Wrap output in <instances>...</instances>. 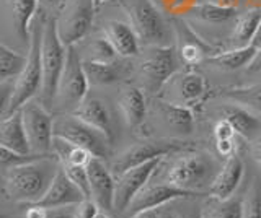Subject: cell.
<instances>
[{"label":"cell","mask_w":261,"mask_h":218,"mask_svg":"<svg viewBox=\"0 0 261 218\" xmlns=\"http://www.w3.org/2000/svg\"><path fill=\"white\" fill-rule=\"evenodd\" d=\"M136 75L139 88L149 95L160 93L170 77L178 70V55L175 46H144L136 57Z\"/></svg>","instance_id":"obj_5"},{"label":"cell","mask_w":261,"mask_h":218,"mask_svg":"<svg viewBox=\"0 0 261 218\" xmlns=\"http://www.w3.org/2000/svg\"><path fill=\"white\" fill-rule=\"evenodd\" d=\"M101 33L122 59H134L141 52L142 46L139 43L136 31L126 18L106 20L101 26Z\"/></svg>","instance_id":"obj_19"},{"label":"cell","mask_w":261,"mask_h":218,"mask_svg":"<svg viewBox=\"0 0 261 218\" xmlns=\"http://www.w3.org/2000/svg\"><path fill=\"white\" fill-rule=\"evenodd\" d=\"M88 173V188L90 199L100 207L103 212H114V188L116 177L113 176L110 166L105 160L92 158L87 166Z\"/></svg>","instance_id":"obj_18"},{"label":"cell","mask_w":261,"mask_h":218,"mask_svg":"<svg viewBox=\"0 0 261 218\" xmlns=\"http://www.w3.org/2000/svg\"><path fill=\"white\" fill-rule=\"evenodd\" d=\"M225 96L233 103H239L242 106L251 109L253 112H256L258 116H261V85L235 88V90H230Z\"/></svg>","instance_id":"obj_35"},{"label":"cell","mask_w":261,"mask_h":218,"mask_svg":"<svg viewBox=\"0 0 261 218\" xmlns=\"http://www.w3.org/2000/svg\"><path fill=\"white\" fill-rule=\"evenodd\" d=\"M211 4H217L222 7H230V9H242L243 0H211Z\"/></svg>","instance_id":"obj_47"},{"label":"cell","mask_w":261,"mask_h":218,"mask_svg":"<svg viewBox=\"0 0 261 218\" xmlns=\"http://www.w3.org/2000/svg\"><path fill=\"white\" fill-rule=\"evenodd\" d=\"M248 70H250V72H259V70H261V46H259V47H256L255 59L251 60Z\"/></svg>","instance_id":"obj_48"},{"label":"cell","mask_w":261,"mask_h":218,"mask_svg":"<svg viewBox=\"0 0 261 218\" xmlns=\"http://www.w3.org/2000/svg\"><path fill=\"white\" fill-rule=\"evenodd\" d=\"M61 168L70 177V181L77 185V188L85 194L87 197H90V188H88V173L87 168L84 166H62Z\"/></svg>","instance_id":"obj_37"},{"label":"cell","mask_w":261,"mask_h":218,"mask_svg":"<svg viewBox=\"0 0 261 218\" xmlns=\"http://www.w3.org/2000/svg\"><path fill=\"white\" fill-rule=\"evenodd\" d=\"M106 2H110V0H93V4L96 5V9H100V7Z\"/></svg>","instance_id":"obj_51"},{"label":"cell","mask_w":261,"mask_h":218,"mask_svg":"<svg viewBox=\"0 0 261 218\" xmlns=\"http://www.w3.org/2000/svg\"><path fill=\"white\" fill-rule=\"evenodd\" d=\"M212 134H214L216 142L219 140H230V139H237V132L232 127V124L225 119H217L214 129H212Z\"/></svg>","instance_id":"obj_40"},{"label":"cell","mask_w":261,"mask_h":218,"mask_svg":"<svg viewBox=\"0 0 261 218\" xmlns=\"http://www.w3.org/2000/svg\"><path fill=\"white\" fill-rule=\"evenodd\" d=\"M243 161L239 153L225 158L224 165L220 166L217 176L209 188V196L216 199H228L235 196L237 189L243 179Z\"/></svg>","instance_id":"obj_23"},{"label":"cell","mask_w":261,"mask_h":218,"mask_svg":"<svg viewBox=\"0 0 261 218\" xmlns=\"http://www.w3.org/2000/svg\"><path fill=\"white\" fill-rule=\"evenodd\" d=\"M61 168L54 155L33 157L10 166L5 173L7 196L20 204H38Z\"/></svg>","instance_id":"obj_2"},{"label":"cell","mask_w":261,"mask_h":218,"mask_svg":"<svg viewBox=\"0 0 261 218\" xmlns=\"http://www.w3.org/2000/svg\"><path fill=\"white\" fill-rule=\"evenodd\" d=\"M145 122L153 127L159 139L183 140L194 132L193 109L178 106L163 98H155L149 103L144 124Z\"/></svg>","instance_id":"obj_9"},{"label":"cell","mask_w":261,"mask_h":218,"mask_svg":"<svg viewBox=\"0 0 261 218\" xmlns=\"http://www.w3.org/2000/svg\"><path fill=\"white\" fill-rule=\"evenodd\" d=\"M98 212H100V207H98L90 197H85L84 200H80L79 204L72 205V213L75 218H95Z\"/></svg>","instance_id":"obj_39"},{"label":"cell","mask_w":261,"mask_h":218,"mask_svg":"<svg viewBox=\"0 0 261 218\" xmlns=\"http://www.w3.org/2000/svg\"><path fill=\"white\" fill-rule=\"evenodd\" d=\"M206 95V78L194 70H176L160 90V98L190 109L201 104Z\"/></svg>","instance_id":"obj_14"},{"label":"cell","mask_w":261,"mask_h":218,"mask_svg":"<svg viewBox=\"0 0 261 218\" xmlns=\"http://www.w3.org/2000/svg\"><path fill=\"white\" fill-rule=\"evenodd\" d=\"M38 4H39L38 0H10L13 28L21 43L30 44L31 21L35 18Z\"/></svg>","instance_id":"obj_30"},{"label":"cell","mask_w":261,"mask_h":218,"mask_svg":"<svg viewBox=\"0 0 261 218\" xmlns=\"http://www.w3.org/2000/svg\"><path fill=\"white\" fill-rule=\"evenodd\" d=\"M27 55L0 41V80H15L27 64Z\"/></svg>","instance_id":"obj_33"},{"label":"cell","mask_w":261,"mask_h":218,"mask_svg":"<svg viewBox=\"0 0 261 218\" xmlns=\"http://www.w3.org/2000/svg\"><path fill=\"white\" fill-rule=\"evenodd\" d=\"M72 114L82 119L88 126L98 129V131L103 132L111 142H114L113 117H111V112L103 100L96 98V96H87Z\"/></svg>","instance_id":"obj_24"},{"label":"cell","mask_w":261,"mask_h":218,"mask_svg":"<svg viewBox=\"0 0 261 218\" xmlns=\"http://www.w3.org/2000/svg\"><path fill=\"white\" fill-rule=\"evenodd\" d=\"M191 196H194V194L176 189V188H173V185L157 181L152 177V179L147 182L141 191H139L137 196L130 200V204L127 205L124 213L129 218L134 213L144 212V210H157L163 205L170 204V202H175L176 199L191 197Z\"/></svg>","instance_id":"obj_17"},{"label":"cell","mask_w":261,"mask_h":218,"mask_svg":"<svg viewBox=\"0 0 261 218\" xmlns=\"http://www.w3.org/2000/svg\"><path fill=\"white\" fill-rule=\"evenodd\" d=\"M96 5L93 0H69L56 17V28L65 47L79 44L93 26Z\"/></svg>","instance_id":"obj_13"},{"label":"cell","mask_w":261,"mask_h":218,"mask_svg":"<svg viewBox=\"0 0 261 218\" xmlns=\"http://www.w3.org/2000/svg\"><path fill=\"white\" fill-rule=\"evenodd\" d=\"M51 155H54L62 166H84L87 168L88 163L95 158L92 153L87 151L85 148L77 147L67 140L56 137L53 139V147H51Z\"/></svg>","instance_id":"obj_32"},{"label":"cell","mask_w":261,"mask_h":218,"mask_svg":"<svg viewBox=\"0 0 261 218\" xmlns=\"http://www.w3.org/2000/svg\"><path fill=\"white\" fill-rule=\"evenodd\" d=\"M38 2L43 5L44 9H47V10H57V13H59V10L69 2V0H38Z\"/></svg>","instance_id":"obj_46"},{"label":"cell","mask_w":261,"mask_h":218,"mask_svg":"<svg viewBox=\"0 0 261 218\" xmlns=\"http://www.w3.org/2000/svg\"><path fill=\"white\" fill-rule=\"evenodd\" d=\"M33 158V157H30ZM23 160H28V158H24V157H20V155H16V153L10 151V150H7L4 147H0V165L2 166H7V169L16 165V163H20V161Z\"/></svg>","instance_id":"obj_42"},{"label":"cell","mask_w":261,"mask_h":218,"mask_svg":"<svg viewBox=\"0 0 261 218\" xmlns=\"http://www.w3.org/2000/svg\"><path fill=\"white\" fill-rule=\"evenodd\" d=\"M201 2H211V0H199V4H201Z\"/></svg>","instance_id":"obj_53"},{"label":"cell","mask_w":261,"mask_h":218,"mask_svg":"<svg viewBox=\"0 0 261 218\" xmlns=\"http://www.w3.org/2000/svg\"><path fill=\"white\" fill-rule=\"evenodd\" d=\"M87 196L82 192L75 184L70 181V177L65 174L62 168L54 176L53 182L49 184L44 196L39 199L36 205H41L47 210L53 208H62V207H72L79 204L80 200H84Z\"/></svg>","instance_id":"obj_20"},{"label":"cell","mask_w":261,"mask_h":218,"mask_svg":"<svg viewBox=\"0 0 261 218\" xmlns=\"http://www.w3.org/2000/svg\"><path fill=\"white\" fill-rule=\"evenodd\" d=\"M95 218H111V216L108 215V212H103V210H100V212L95 215Z\"/></svg>","instance_id":"obj_50"},{"label":"cell","mask_w":261,"mask_h":218,"mask_svg":"<svg viewBox=\"0 0 261 218\" xmlns=\"http://www.w3.org/2000/svg\"><path fill=\"white\" fill-rule=\"evenodd\" d=\"M129 218H162V213H159V210H144V212L134 213Z\"/></svg>","instance_id":"obj_49"},{"label":"cell","mask_w":261,"mask_h":218,"mask_svg":"<svg viewBox=\"0 0 261 218\" xmlns=\"http://www.w3.org/2000/svg\"><path fill=\"white\" fill-rule=\"evenodd\" d=\"M15 91V80H0V119L8 116Z\"/></svg>","instance_id":"obj_38"},{"label":"cell","mask_w":261,"mask_h":218,"mask_svg":"<svg viewBox=\"0 0 261 218\" xmlns=\"http://www.w3.org/2000/svg\"><path fill=\"white\" fill-rule=\"evenodd\" d=\"M0 147L24 158L33 157L27 140V134H24L20 109H16L12 114L0 119Z\"/></svg>","instance_id":"obj_25"},{"label":"cell","mask_w":261,"mask_h":218,"mask_svg":"<svg viewBox=\"0 0 261 218\" xmlns=\"http://www.w3.org/2000/svg\"><path fill=\"white\" fill-rule=\"evenodd\" d=\"M119 10L133 26L141 46H173L175 33L171 18L152 0H116Z\"/></svg>","instance_id":"obj_3"},{"label":"cell","mask_w":261,"mask_h":218,"mask_svg":"<svg viewBox=\"0 0 261 218\" xmlns=\"http://www.w3.org/2000/svg\"><path fill=\"white\" fill-rule=\"evenodd\" d=\"M75 47L84 62H114L121 59L103 33L90 39H82Z\"/></svg>","instance_id":"obj_29"},{"label":"cell","mask_w":261,"mask_h":218,"mask_svg":"<svg viewBox=\"0 0 261 218\" xmlns=\"http://www.w3.org/2000/svg\"><path fill=\"white\" fill-rule=\"evenodd\" d=\"M219 169L217 161L207 151L183 148L163 157L152 177L176 189L201 196L202 191H209Z\"/></svg>","instance_id":"obj_1"},{"label":"cell","mask_w":261,"mask_h":218,"mask_svg":"<svg viewBox=\"0 0 261 218\" xmlns=\"http://www.w3.org/2000/svg\"><path fill=\"white\" fill-rule=\"evenodd\" d=\"M259 23H261V7H245V9H240L239 17H237V21L224 51L250 46Z\"/></svg>","instance_id":"obj_26"},{"label":"cell","mask_w":261,"mask_h":218,"mask_svg":"<svg viewBox=\"0 0 261 218\" xmlns=\"http://www.w3.org/2000/svg\"><path fill=\"white\" fill-rule=\"evenodd\" d=\"M162 218H176V216H175V213L168 212V213H162Z\"/></svg>","instance_id":"obj_52"},{"label":"cell","mask_w":261,"mask_h":218,"mask_svg":"<svg viewBox=\"0 0 261 218\" xmlns=\"http://www.w3.org/2000/svg\"><path fill=\"white\" fill-rule=\"evenodd\" d=\"M173 204L178 210H175L176 218H201V205L196 200V196L176 199Z\"/></svg>","instance_id":"obj_36"},{"label":"cell","mask_w":261,"mask_h":218,"mask_svg":"<svg viewBox=\"0 0 261 218\" xmlns=\"http://www.w3.org/2000/svg\"><path fill=\"white\" fill-rule=\"evenodd\" d=\"M243 196L216 199L207 196L201 204V218H242Z\"/></svg>","instance_id":"obj_31"},{"label":"cell","mask_w":261,"mask_h":218,"mask_svg":"<svg viewBox=\"0 0 261 218\" xmlns=\"http://www.w3.org/2000/svg\"><path fill=\"white\" fill-rule=\"evenodd\" d=\"M127 59H118L114 62H84V70L88 78L90 86L113 85L129 75V66L124 62Z\"/></svg>","instance_id":"obj_27"},{"label":"cell","mask_w":261,"mask_h":218,"mask_svg":"<svg viewBox=\"0 0 261 218\" xmlns=\"http://www.w3.org/2000/svg\"><path fill=\"white\" fill-rule=\"evenodd\" d=\"M147 108H149V101L145 100V93L142 88L127 85L119 91L118 109L124 124L130 131H137V129L142 127L147 116Z\"/></svg>","instance_id":"obj_21"},{"label":"cell","mask_w":261,"mask_h":218,"mask_svg":"<svg viewBox=\"0 0 261 218\" xmlns=\"http://www.w3.org/2000/svg\"><path fill=\"white\" fill-rule=\"evenodd\" d=\"M47 218H75V216L72 213V207H62V208L49 210Z\"/></svg>","instance_id":"obj_45"},{"label":"cell","mask_w":261,"mask_h":218,"mask_svg":"<svg viewBox=\"0 0 261 218\" xmlns=\"http://www.w3.org/2000/svg\"><path fill=\"white\" fill-rule=\"evenodd\" d=\"M67 47L61 41L56 28V17H46L43 25V39H41V69H43V83H41L39 101L46 108L53 106L57 83L65 66Z\"/></svg>","instance_id":"obj_6"},{"label":"cell","mask_w":261,"mask_h":218,"mask_svg":"<svg viewBox=\"0 0 261 218\" xmlns=\"http://www.w3.org/2000/svg\"><path fill=\"white\" fill-rule=\"evenodd\" d=\"M216 150L220 157L224 158H228L235 155V153H239V148H237V143H235V139H230V140H219L216 142Z\"/></svg>","instance_id":"obj_41"},{"label":"cell","mask_w":261,"mask_h":218,"mask_svg":"<svg viewBox=\"0 0 261 218\" xmlns=\"http://www.w3.org/2000/svg\"><path fill=\"white\" fill-rule=\"evenodd\" d=\"M239 12L240 9L201 2L194 5L190 12H186L181 18L204 43L220 52L225 49Z\"/></svg>","instance_id":"obj_4"},{"label":"cell","mask_w":261,"mask_h":218,"mask_svg":"<svg viewBox=\"0 0 261 218\" xmlns=\"http://www.w3.org/2000/svg\"><path fill=\"white\" fill-rule=\"evenodd\" d=\"M88 88L90 83L77 47L69 46L65 66L61 74L59 83H57L53 108L59 111L61 114H72L80 106V103L88 96Z\"/></svg>","instance_id":"obj_8"},{"label":"cell","mask_w":261,"mask_h":218,"mask_svg":"<svg viewBox=\"0 0 261 218\" xmlns=\"http://www.w3.org/2000/svg\"><path fill=\"white\" fill-rule=\"evenodd\" d=\"M43 25H44V15L31 25L27 64H24L20 75L15 78V91H13V100H12V106L8 114H12L13 111L20 109L24 103L33 100L41 91V83H43V69H41Z\"/></svg>","instance_id":"obj_7"},{"label":"cell","mask_w":261,"mask_h":218,"mask_svg":"<svg viewBox=\"0 0 261 218\" xmlns=\"http://www.w3.org/2000/svg\"><path fill=\"white\" fill-rule=\"evenodd\" d=\"M250 153H251L253 160L256 161V165L261 171V132L255 137V139L250 140Z\"/></svg>","instance_id":"obj_43"},{"label":"cell","mask_w":261,"mask_h":218,"mask_svg":"<svg viewBox=\"0 0 261 218\" xmlns=\"http://www.w3.org/2000/svg\"><path fill=\"white\" fill-rule=\"evenodd\" d=\"M217 119H225L232 124L237 135L248 142L261 132V116L251 109L242 106L239 103H228L220 106L217 111Z\"/></svg>","instance_id":"obj_22"},{"label":"cell","mask_w":261,"mask_h":218,"mask_svg":"<svg viewBox=\"0 0 261 218\" xmlns=\"http://www.w3.org/2000/svg\"><path fill=\"white\" fill-rule=\"evenodd\" d=\"M47 215H49V210L47 208L33 204L27 210V213H24V218H47Z\"/></svg>","instance_id":"obj_44"},{"label":"cell","mask_w":261,"mask_h":218,"mask_svg":"<svg viewBox=\"0 0 261 218\" xmlns=\"http://www.w3.org/2000/svg\"><path fill=\"white\" fill-rule=\"evenodd\" d=\"M186 148V145L181 140H168V139H142L134 143H130L116 157H113L110 161V169L113 176L116 177L130 168L141 166L144 163L155 158H163L175 153L178 150Z\"/></svg>","instance_id":"obj_12"},{"label":"cell","mask_w":261,"mask_h":218,"mask_svg":"<svg viewBox=\"0 0 261 218\" xmlns=\"http://www.w3.org/2000/svg\"><path fill=\"white\" fill-rule=\"evenodd\" d=\"M162 158H155L147 163L130 168L122 174L116 176V188H114V212L124 213L139 191L152 179L155 169L159 168Z\"/></svg>","instance_id":"obj_16"},{"label":"cell","mask_w":261,"mask_h":218,"mask_svg":"<svg viewBox=\"0 0 261 218\" xmlns=\"http://www.w3.org/2000/svg\"><path fill=\"white\" fill-rule=\"evenodd\" d=\"M175 33V51L178 55V60L188 67H194L198 64L209 59L211 55L217 54L216 49H212L209 44H206L202 39L188 26V23L181 17L171 18Z\"/></svg>","instance_id":"obj_15"},{"label":"cell","mask_w":261,"mask_h":218,"mask_svg":"<svg viewBox=\"0 0 261 218\" xmlns=\"http://www.w3.org/2000/svg\"><path fill=\"white\" fill-rule=\"evenodd\" d=\"M256 54V47L250 44L245 47H239V49H227V51H220L214 55H211L209 59L204 62L209 64V66L216 67L219 70L224 72H233V70H242V69H248L251 60L255 59Z\"/></svg>","instance_id":"obj_28"},{"label":"cell","mask_w":261,"mask_h":218,"mask_svg":"<svg viewBox=\"0 0 261 218\" xmlns=\"http://www.w3.org/2000/svg\"><path fill=\"white\" fill-rule=\"evenodd\" d=\"M54 135L85 148L95 158L106 161L111 157L113 142L103 132L73 114H61L54 117Z\"/></svg>","instance_id":"obj_10"},{"label":"cell","mask_w":261,"mask_h":218,"mask_svg":"<svg viewBox=\"0 0 261 218\" xmlns=\"http://www.w3.org/2000/svg\"><path fill=\"white\" fill-rule=\"evenodd\" d=\"M24 134L33 157L51 155L54 139V117L41 101L35 98L20 108Z\"/></svg>","instance_id":"obj_11"},{"label":"cell","mask_w":261,"mask_h":218,"mask_svg":"<svg viewBox=\"0 0 261 218\" xmlns=\"http://www.w3.org/2000/svg\"><path fill=\"white\" fill-rule=\"evenodd\" d=\"M242 218H261V174L253 176L242 202Z\"/></svg>","instance_id":"obj_34"}]
</instances>
